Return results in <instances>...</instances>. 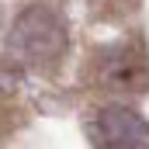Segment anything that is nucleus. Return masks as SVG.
Returning <instances> with one entry per match:
<instances>
[{
	"label": "nucleus",
	"mask_w": 149,
	"mask_h": 149,
	"mask_svg": "<svg viewBox=\"0 0 149 149\" xmlns=\"http://www.w3.org/2000/svg\"><path fill=\"white\" fill-rule=\"evenodd\" d=\"M7 45L28 66H52L66 52V24L49 7H28L14 17Z\"/></svg>",
	"instance_id": "1"
},
{
	"label": "nucleus",
	"mask_w": 149,
	"mask_h": 149,
	"mask_svg": "<svg viewBox=\"0 0 149 149\" xmlns=\"http://www.w3.org/2000/svg\"><path fill=\"white\" fill-rule=\"evenodd\" d=\"M90 139L97 149H149V121L125 104H108L94 114Z\"/></svg>",
	"instance_id": "2"
},
{
	"label": "nucleus",
	"mask_w": 149,
	"mask_h": 149,
	"mask_svg": "<svg viewBox=\"0 0 149 149\" xmlns=\"http://www.w3.org/2000/svg\"><path fill=\"white\" fill-rule=\"evenodd\" d=\"M97 80L111 90H135L146 83V56L135 42H121L101 52L97 59Z\"/></svg>",
	"instance_id": "3"
}]
</instances>
